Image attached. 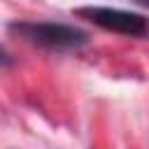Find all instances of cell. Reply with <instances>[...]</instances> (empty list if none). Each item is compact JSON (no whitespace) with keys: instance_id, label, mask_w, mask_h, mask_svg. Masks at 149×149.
Instances as JSON below:
<instances>
[{"instance_id":"cell-2","label":"cell","mask_w":149,"mask_h":149,"mask_svg":"<svg viewBox=\"0 0 149 149\" xmlns=\"http://www.w3.org/2000/svg\"><path fill=\"white\" fill-rule=\"evenodd\" d=\"M77 16L91 21L98 28L112 30V33H121V35H130V37H144L147 35L144 14L123 12V9H114V7H79Z\"/></svg>"},{"instance_id":"cell-1","label":"cell","mask_w":149,"mask_h":149,"mask_svg":"<svg viewBox=\"0 0 149 149\" xmlns=\"http://www.w3.org/2000/svg\"><path fill=\"white\" fill-rule=\"evenodd\" d=\"M12 33L21 35L30 44H37L49 51H77L88 42V35L81 28L68 23H35V21H16L9 26Z\"/></svg>"},{"instance_id":"cell-3","label":"cell","mask_w":149,"mask_h":149,"mask_svg":"<svg viewBox=\"0 0 149 149\" xmlns=\"http://www.w3.org/2000/svg\"><path fill=\"white\" fill-rule=\"evenodd\" d=\"M9 63H12V56L7 54L5 47H0V65H9Z\"/></svg>"}]
</instances>
